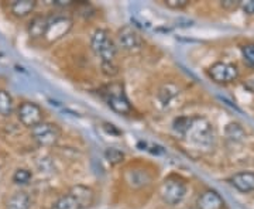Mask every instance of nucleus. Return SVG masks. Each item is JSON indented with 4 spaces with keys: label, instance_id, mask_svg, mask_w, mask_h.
Returning <instances> with one entry per match:
<instances>
[{
    "label": "nucleus",
    "instance_id": "obj_1",
    "mask_svg": "<svg viewBox=\"0 0 254 209\" xmlns=\"http://www.w3.org/2000/svg\"><path fill=\"white\" fill-rule=\"evenodd\" d=\"M91 48L93 54L100 60L102 64L115 63L118 55V46L115 40L110 37L109 31L105 28H98L91 37Z\"/></svg>",
    "mask_w": 254,
    "mask_h": 209
},
{
    "label": "nucleus",
    "instance_id": "obj_2",
    "mask_svg": "<svg viewBox=\"0 0 254 209\" xmlns=\"http://www.w3.org/2000/svg\"><path fill=\"white\" fill-rule=\"evenodd\" d=\"M184 137L199 147H210L215 141V129L206 118L190 116V128Z\"/></svg>",
    "mask_w": 254,
    "mask_h": 209
},
{
    "label": "nucleus",
    "instance_id": "obj_3",
    "mask_svg": "<svg viewBox=\"0 0 254 209\" xmlns=\"http://www.w3.org/2000/svg\"><path fill=\"white\" fill-rule=\"evenodd\" d=\"M100 95L113 112H116L119 115L131 113L133 108L130 105V100L127 99L126 92L122 83H118V82L110 83L100 91Z\"/></svg>",
    "mask_w": 254,
    "mask_h": 209
},
{
    "label": "nucleus",
    "instance_id": "obj_4",
    "mask_svg": "<svg viewBox=\"0 0 254 209\" xmlns=\"http://www.w3.org/2000/svg\"><path fill=\"white\" fill-rule=\"evenodd\" d=\"M160 195L167 205H178L187 195V184L181 178L171 175L165 178L160 187Z\"/></svg>",
    "mask_w": 254,
    "mask_h": 209
},
{
    "label": "nucleus",
    "instance_id": "obj_5",
    "mask_svg": "<svg viewBox=\"0 0 254 209\" xmlns=\"http://www.w3.org/2000/svg\"><path fill=\"white\" fill-rule=\"evenodd\" d=\"M72 24V18L68 14H51L48 16V26L44 37L48 43H55L71 31Z\"/></svg>",
    "mask_w": 254,
    "mask_h": 209
},
{
    "label": "nucleus",
    "instance_id": "obj_6",
    "mask_svg": "<svg viewBox=\"0 0 254 209\" xmlns=\"http://www.w3.org/2000/svg\"><path fill=\"white\" fill-rule=\"evenodd\" d=\"M31 137L40 147H53L58 143L61 132L54 123L41 122L31 129Z\"/></svg>",
    "mask_w": 254,
    "mask_h": 209
},
{
    "label": "nucleus",
    "instance_id": "obj_7",
    "mask_svg": "<svg viewBox=\"0 0 254 209\" xmlns=\"http://www.w3.org/2000/svg\"><path fill=\"white\" fill-rule=\"evenodd\" d=\"M16 115H17L18 122L26 126V128L33 129L37 126L38 123L43 122V109L34 103V102H23L20 103L17 109H16Z\"/></svg>",
    "mask_w": 254,
    "mask_h": 209
},
{
    "label": "nucleus",
    "instance_id": "obj_8",
    "mask_svg": "<svg viewBox=\"0 0 254 209\" xmlns=\"http://www.w3.org/2000/svg\"><path fill=\"white\" fill-rule=\"evenodd\" d=\"M208 75L216 83H230L239 78V70L229 63H215L208 70Z\"/></svg>",
    "mask_w": 254,
    "mask_h": 209
},
{
    "label": "nucleus",
    "instance_id": "obj_9",
    "mask_svg": "<svg viewBox=\"0 0 254 209\" xmlns=\"http://www.w3.org/2000/svg\"><path fill=\"white\" fill-rule=\"evenodd\" d=\"M118 44L125 51L136 53V51L141 50L143 40H141L140 34L137 33L136 28L130 27V26H125V27H122L118 31Z\"/></svg>",
    "mask_w": 254,
    "mask_h": 209
},
{
    "label": "nucleus",
    "instance_id": "obj_10",
    "mask_svg": "<svg viewBox=\"0 0 254 209\" xmlns=\"http://www.w3.org/2000/svg\"><path fill=\"white\" fill-rule=\"evenodd\" d=\"M125 181L131 188H143L153 181V174L144 168H128L125 173Z\"/></svg>",
    "mask_w": 254,
    "mask_h": 209
},
{
    "label": "nucleus",
    "instance_id": "obj_11",
    "mask_svg": "<svg viewBox=\"0 0 254 209\" xmlns=\"http://www.w3.org/2000/svg\"><path fill=\"white\" fill-rule=\"evenodd\" d=\"M196 205H198L196 209H223L225 202L218 192L209 190V191L200 194Z\"/></svg>",
    "mask_w": 254,
    "mask_h": 209
},
{
    "label": "nucleus",
    "instance_id": "obj_12",
    "mask_svg": "<svg viewBox=\"0 0 254 209\" xmlns=\"http://www.w3.org/2000/svg\"><path fill=\"white\" fill-rule=\"evenodd\" d=\"M230 184L236 188L237 191L247 194L254 191V173L245 171V173H237L230 178Z\"/></svg>",
    "mask_w": 254,
    "mask_h": 209
},
{
    "label": "nucleus",
    "instance_id": "obj_13",
    "mask_svg": "<svg viewBox=\"0 0 254 209\" xmlns=\"http://www.w3.org/2000/svg\"><path fill=\"white\" fill-rule=\"evenodd\" d=\"M48 26V16H36L30 20L27 26V33L31 38H43L46 36Z\"/></svg>",
    "mask_w": 254,
    "mask_h": 209
},
{
    "label": "nucleus",
    "instance_id": "obj_14",
    "mask_svg": "<svg viewBox=\"0 0 254 209\" xmlns=\"http://www.w3.org/2000/svg\"><path fill=\"white\" fill-rule=\"evenodd\" d=\"M37 1L34 0H14L10 3V11L13 16L18 18H23L31 14L36 9Z\"/></svg>",
    "mask_w": 254,
    "mask_h": 209
},
{
    "label": "nucleus",
    "instance_id": "obj_15",
    "mask_svg": "<svg viewBox=\"0 0 254 209\" xmlns=\"http://www.w3.org/2000/svg\"><path fill=\"white\" fill-rule=\"evenodd\" d=\"M69 192L72 194L76 200L79 201L82 209L92 207V204H93V201H95V194H93V191H92L89 187H85V185H75V187H72V188L69 190Z\"/></svg>",
    "mask_w": 254,
    "mask_h": 209
},
{
    "label": "nucleus",
    "instance_id": "obj_16",
    "mask_svg": "<svg viewBox=\"0 0 254 209\" xmlns=\"http://www.w3.org/2000/svg\"><path fill=\"white\" fill-rule=\"evenodd\" d=\"M6 209H30L31 208V198L27 192L17 191L11 194L9 200L6 201Z\"/></svg>",
    "mask_w": 254,
    "mask_h": 209
},
{
    "label": "nucleus",
    "instance_id": "obj_17",
    "mask_svg": "<svg viewBox=\"0 0 254 209\" xmlns=\"http://www.w3.org/2000/svg\"><path fill=\"white\" fill-rule=\"evenodd\" d=\"M16 110L14 100L9 91L0 89V116L3 118H10Z\"/></svg>",
    "mask_w": 254,
    "mask_h": 209
},
{
    "label": "nucleus",
    "instance_id": "obj_18",
    "mask_svg": "<svg viewBox=\"0 0 254 209\" xmlns=\"http://www.w3.org/2000/svg\"><path fill=\"white\" fill-rule=\"evenodd\" d=\"M51 209H82V207L79 201L76 200L71 192H68L55 201Z\"/></svg>",
    "mask_w": 254,
    "mask_h": 209
},
{
    "label": "nucleus",
    "instance_id": "obj_19",
    "mask_svg": "<svg viewBox=\"0 0 254 209\" xmlns=\"http://www.w3.org/2000/svg\"><path fill=\"white\" fill-rule=\"evenodd\" d=\"M178 93H180V89H178L177 85H174V83H164L163 86L160 88V91H158V99H160V102L163 105H168Z\"/></svg>",
    "mask_w": 254,
    "mask_h": 209
},
{
    "label": "nucleus",
    "instance_id": "obj_20",
    "mask_svg": "<svg viewBox=\"0 0 254 209\" xmlns=\"http://www.w3.org/2000/svg\"><path fill=\"white\" fill-rule=\"evenodd\" d=\"M190 116H180V118H177L173 122V129L174 132L177 133V135H180V136H185V133H187V130L190 128Z\"/></svg>",
    "mask_w": 254,
    "mask_h": 209
},
{
    "label": "nucleus",
    "instance_id": "obj_21",
    "mask_svg": "<svg viewBox=\"0 0 254 209\" xmlns=\"http://www.w3.org/2000/svg\"><path fill=\"white\" fill-rule=\"evenodd\" d=\"M31 178H33V174L30 173L27 168H18L13 174V182L16 185H20V187L27 185L28 182L31 181Z\"/></svg>",
    "mask_w": 254,
    "mask_h": 209
},
{
    "label": "nucleus",
    "instance_id": "obj_22",
    "mask_svg": "<svg viewBox=\"0 0 254 209\" xmlns=\"http://www.w3.org/2000/svg\"><path fill=\"white\" fill-rule=\"evenodd\" d=\"M105 157H106V160H108L110 164L115 165V164L122 163V161L125 160V153H123L122 150H119V148L109 147V148L105 150Z\"/></svg>",
    "mask_w": 254,
    "mask_h": 209
},
{
    "label": "nucleus",
    "instance_id": "obj_23",
    "mask_svg": "<svg viewBox=\"0 0 254 209\" xmlns=\"http://www.w3.org/2000/svg\"><path fill=\"white\" fill-rule=\"evenodd\" d=\"M242 55L250 67H254V44H246L242 47Z\"/></svg>",
    "mask_w": 254,
    "mask_h": 209
},
{
    "label": "nucleus",
    "instance_id": "obj_24",
    "mask_svg": "<svg viewBox=\"0 0 254 209\" xmlns=\"http://www.w3.org/2000/svg\"><path fill=\"white\" fill-rule=\"evenodd\" d=\"M164 4L170 9L181 10L190 6V0H164Z\"/></svg>",
    "mask_w": 254,
    "mask_h": 209
},
{
    "label": "nucleus",
    "instance_id": "obj_25",
    "mask_svg": "<svg viewBox=\"0 0 254 209\" xmlns=\"http://www.w3.org/2000/svg\"><path fill=\"white\" fill-rule=\"evenodd\" d=\"M102 71L108 76H115L119 73V68L118 65H115V63H108V64H102Z\"/></svg>",
    "mask_w": 254,
    "mask_h": 209
},
{
    "label": "nucleus",
    "instance_id": "obj_26",
    "mask_svg": "<svg viewBox=\"0 0 254 209\" xmlns=\"http://www.w3.org/2000/svg\"><path fill=\"white\" fill-rule=\"evenodd\" d=\"M240 7L243 9L245 13L247 14H254V0H246V1H240Z\"/></svg>",
    "mask_w": 254,
    "mask_h": 209
},
{
    "label": "nucleus",
    "instance_id": "obj_27",
    "mask_svg": "<svg viewBox=\"0 0 254 209\" xmlns=\"http://www.w3.org/2000/svg\"><path fill=\"white\" fill-rule=\"evenodd\" d=\"M220 6L226 10H235L237 7H240V1H237V0H223L220 3Z\"/></svg>",
    "mask_w": 254,
    "mask_h": 209
},
{
    "label": "nucleus",
    "instance_id": "obj_28",
    "mask_svg": "<svg viewBox=\"0 0 254 209\" xmlns=\"http://www.w3.org/2000/svg\"><path fill=\"white\" fill-rule=\"evenodd\" d=\"M53 4L57 6V7H69V6H73L75 4V1H68V0H55L53 1Z\"/></svg>",
    "mask_w": 254,
    "mask_h": 209
},
{
    "label": "nucleus",
    "instance_id": "obj_29",
    "mask_svg": "<svg viewBox=\"0 0 254 209\" xmlns=\"http://www.w3.org/2000/svg\"><path fill=\"white\" fill-rule=\"evenodd\" d=\"M188 209H196V208H188Z\"/></svg>",
    "mask_w": 254,
    "mask_h": 209
}]
</instances>
